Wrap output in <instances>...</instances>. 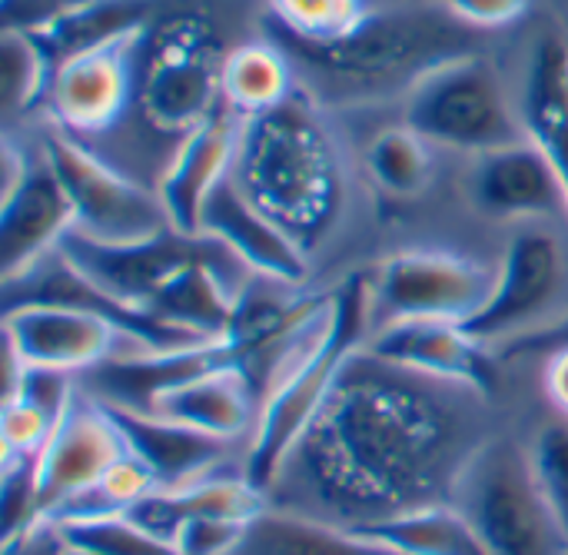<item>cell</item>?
Returning a JSON list of instances; mask_svg holds the SVG:
<instances>
[{"label": "cell", "instance_id": "obj_34", "mask_svg": "<svg viewBox=\"0 0 568 555\" xmlns=\"http://www.w3.org/2000/svg\"><path fill=\"white\" fill-rule=\"evenodd\" d=\"M0 513H3V543L43 523L40 486H37V460L3 456V486H0Z\"/></svg>", "mask_w": 568, "mask_h": 555}, {"label": "cell", "instance_id": "obj_3", "mask_svg": "<svg viewBox=\"0 0 568 555\" xmlns=\"http://www.w3.org/2000/svg\"><path fill=\"white\" fill-rule=\"evenodd\" d=\"M270 33L293 63L343 97H376L403 83L416 87L429 70L476 50V30L446 7L369 13L336 40H300L273 23Z\"/></svg>", "mask_w": 568, "mask_h": 555}, {"label": "cell", "instance_id": "obj_8", "mask_svg": "<svg viewBox=\"0 0 568 555\" xmlns=\"http://www.w3.org/2000/svg\"><path fill=\"white\" fill-rule=\"evenodd\" d=\"M43 157L60 176L70 206L73 230L97 243H140L170 226L160 193L116 173L67 133H47Z\"/></svg>", "mask_w": 568, "mask_h": 555}, {"label": "cell", "instance_id": "obj_13", "mask_svg": "<svg viewBox=\"0 0 568 555\" xmlns=\"http://www.w3.org/2000/svg\"><path fill=\"white\" fill-rule=\"evenodd\" d=\"M116 340H126L113 323L60 303H10L3 306V343L20 366L63 373H90L113 360Z\"/></svg>", "mask_w": 568, "mask_h": 555}, {"label": "cell", "instance_id": "obj_28", "mask_svg": "<svg viewBox=\"0 0 568 555\" xmlns=\"http://www.w3.org/2000/svg\"><path fill=\"white\" fill-rule=\"evenodd\" d=\"M353 533H363L403 555H489L469 519L453 503L416 509Z\"/></svg>", "mask_w": 568, "mask_h": 555}, {"label": "cell", "instance_id": "obj_32", "mask_svg": "<svg viewBox=\"0 0 568 555\" xmlns=\"http://www.w3.org/2000/svg\"><path fill=\"white\" fill-rule=\"evenodd\" d=\"M67 546L100 555H176L173 546L160 543L146 529H140L126 513L120 516H97V519H73L57 523Z\"/></svg>", "mask_w": 568, "mask_h": 555}, {"label": "cell", "instance_id": "obj_24", "mask_svg": "<svg viewBox=\"0 0 568 555\" xmlns=\"http://www.w3.org/2000/svg\"><path fill=\"white\" fill-rule=\"evenodd\" d=\"M226 263L240 260L226 250L220 256L190 263L153 296L150 313L196 340H226L240 300V293L230 290V280L223 273Z\"/></svg>", "mask_w": 568, "mask_h": 555}, {"label": "cell", "instance_id": "obj_4", "mask_svg": "<svg viewBox=\"0 0 568 555\" xmlns=\"http://www.w3.org/2000/svg\"><path fill=\"white\" fill-rule=\"evenodd\" d=\"M376 310L373 283L363 273H353L329 293V313L313 340L300 350L290 370L270 386L260 406L256 430L250 436L243 473L253 486L270 496L286 456L296 450L316 413L323 410L326 396L333 393L336 380L349 366V360L366 350L369 316Z\"/></svg>", "mask_w": 568, "mask_h": 555}, {"label": "cell", "instance_id": "obj_7", "mask_svg": "<svg viewBox=\"0 0 568 555\" xmlns=\"http://www.w3.org/2000/svg\"><path fill=\"white\" fill-rule=\"evenodd\" d=\"M216 37L203 17H170L150 40L140 73V107L156 130L190 133L220 110Z\"/></svg>", "mask_w": 568, "mask_h": 555}, {"label": "cell", "instance_id": "obj_9", "mask_svg": "<svg viewBox=\"0 0 568 555\" xmlns=\"http://www.w3.org/2000/svg\"><path fill=\"white\" fill-rule=\"evenodd\" d=\"M493 286H496V266L443 250H409L383 260L373 280V300L389 316L386 323L393 320L469 323L486 306Z\"/></svg>", "mask_w": 568, "mask_h": 555}, {"label": "cell", "instance_id": "obj_19", "mask_svg": "<svg viewBox=\"0 0 568 555\" xmlns=\"http://www.w3.org/2000/svg\"><path fill=\"white\" fill-rule=\"evenodd\" d=\"M100 406L110 413V420L123 433L126 450L153 473L156 490H183L216 473H226L223 466H226L233 443L213 440L200 430H190L183 423H173L153 413L106 406V403Z\"/></svg>", "mask_w": 568, "mask_h": 555}, {"label": "cell", "instance_id": "obj_1", "mask_svg": "<svg viewBox=\"0 0 568 555\" xmlns=\"http://www.w3.org/2000/svg\"><path fill=\"white\" fill-rule=\"evenodd\" d=\"M483 440L433 380L359 350L286 456L270 506L343 529L443 506Z\"/></svg>", "mask_w": 568, "mask_h": 555}, {"label": "cell", "instance_id": "obj_23", "mask_svg": "<svg viewBox=\"0 0 568 555\" xmlns=\"http://www.w3.org/2000/svg\"><path fill=\"white\" fill-rule=\"evenodd\" d=\"M523 127L556 167L568 203V43L559 33H546L532 50L523 90Z\"/></svg>", "mask_w": 568, "mask_h": 555}, {"label": "cell", "instance_id": "obj_11", "mask_svg": "<svg viewBox=\"0 0 568 555\" xmlns=\"http://www.w3.org/2000/svg\"><path fill=\"white\" fill-rule=\"evenodd\" d=\"M566 290V256L552 233L526 230L513 240L503 263L496 266V286L486 306L463 323L476 340L489 343H516L546 320Z\"/></svg>", "mask_w": 568, "mask_h": 555}, {"label": "cell", "instance_id": "obj_18", "mask_svg": "<svg viewBox=\"0 0 568 555\" xmlns=\"http://www.w3.org/2000/svg\"><path fill=\"white\" fill-rule=\"evenodd\" d=\"M240 130L233 127L230 113L220 107L210 120L190 130L160 180V200L166 206L170 226L186 236H203V210L213 190L230 180V167L236 163Z\"/></svg>", "mask_w": 568, "mask_h": 555}, {"label": "cell", "instance_id": "obj_15", "mask_svg": "<svg viewBox=\"0 0 568 555\" xmlns=\"http://www.w3.org/2000/svg\"><path fill=\"white\" fill-rule=\"evenodd\" d=\"M126 456L123 433L93 396H77L70 413L57 423L50 443L37 456V486L43 519H50L73 496L97 486L106 470Z\"/></svg>", "mask_w": 568, "mask_h": 555}, {"label": "cell", "instance_id": "obj_31", "mask_svg": "<svg viewBox=\"0 0 568 555\" xmlns=\"http://www.w3.org/2000/svg\"><path fill=\"white\" fill-rule=\"evenodd\" d=\"M50 77V63L43 50L23 30L0 33V103L3 113L27 110Z\"/></svg>", "mask_w": 568, "mask_h": 555}, {"label": "cell", "instance_id": "obj_27", "mask_svg": "<svg viewBox=\"0 0 568 555\" xmlns=\"http://www.w3.org/2000/svg\"><path fill=\"white\" fill-rule=\"evenodd\" d=\"M220 93L226 110L253 120L293 97V60L280 43H246L223 57Z\"/></svg>", "mask_w": 568, "mask_h": 555}, {"label": "cell", "instance_id": "obj_37", "mask_svg": "<svg viewBox=\"0 0 568 555\" xmlns=\"http://www.w3.org/2000/svg\"><path fill=\"white\" fill-rule=\"evenodd\" d=\"M443 7L473 30H489L516 23L529 10V0H443Z\"/></svg>", "mask_w": 568, "mask_h": 555}, {"label": "cell", "instance_id": "obj_21", "mask_svg": "<svg viewBox=\"0 0 568 555\" xmlns=\"http://www.w3.org/2000/svg\"><path fill=\"white\" fill-rule=\"evenodd\" d=\"M150 413L200 430L213 440L236 443L243 433L253 436L256 430L260 393L236 366H220L170 386L153 400Z\"/></svg>", "mask_w": 568, "mask_h": 555}, {"label": "cell", "instance_id": "obj_36", "mask_svg": "<svg viewBox=\"0 0 568 555\" xmlns=\"http://www.w3.org/2000/svg\"><path fill=\"white\" fill-rule=\"evenodd\" d=\"M253 519H233V516H196L186 519L176 536V555H236L250 533Z\"/></svg>", "mask_w": 568, "mask_h": 555}, {"label": "cell", "instance_id": "obj_29", "mask_svg": "<svg viewBox=\"0 0 568 555\" xmlns=\"http://www.w3.org/2000/svg\"><path fill=\"white\" fill-rule=\"evenodd\" d=\"M369 173L393 196H416L433 176V150L413 127L383 130L366 150Z\"/></svg>", "mask_w": 568, "mask_h": 555}, {"label": "cell", "instance_id": "obj_30", "mask_svg": "<svg viewBox=\"0 0 568 555\" xmlns=\"http://www.w3.org/2000/svg\"><path fill=\"white\" fill-rule=\"evenodd\" d=\"M270 23L300 40H336L369 17L363 0H270Z\"/></svg>", "mask_w": 568, "mask_h": 555}, {"label": "cell", "instance_id": "obj_14", "mask_svg": "<svg viewBox=\"0 0 568 555\" xmlns=\"http://www.w3.org/2000/svg\"><path fill=\"white\" fill-rule=\"evenodd\" d=\"M73 230L70 196L53 173L50 160L23 167V173L3 186L0 200V280L17 283L37 263L60 250L63 236Z\"/></svg>", "mask_w": 568, "mask_h": 555}, {"label": "cell", "instance_id": "obj_2", "mask_svg": "<svg viewBox=\"0 0 568 555\" xmlns=\"http://www.w3.org/2000/svg\"><path fill=\"white\" fill-rule=\"evenodd\" d=\"M233 183L306 253L326 240L346 196L336 140L300 97L243 120Z\"/></svg>", "mask_w": 568, "mask_h": 555}, {"label": "cell", "instance_id": "obj_12", "mask_svg": "<svg viewBox=\"0 0 568 555\" xmlns=\"http://www.w3.org/2000/svg\"><path fill=\"white\" fill-rule=\"evenodd\" d=\"M366 353L396 370L426 376L446 386H466L489 396L499 383V370L489 346L453 320H393L383 323Z\"/></svg>", "mask_w": 568, "mask_h": 555}, {"label": "cell", "instance_id": "obj_22", "mask_svg": "<svg viewBox=\"0 0 568 555\" xmlns=\"http://www.w3.org/2000/svg\"><path fill=\"white\" fill-rule=\"evenodd\" d=\"M266 509H270V496L260 486H253L243 470H236V473H216L183 490H156L143 496L136 506H130L126 516L160 543L173 546V536L186 519L196 516L256 519Z\"/></svg>", "mask_w": 568, "mask_h": 555}, {"label": "cell", "instance_id": "obj_5", "mask_svg": "<svg viewBox=\"0 0 568 555\" xmlns=\"http://www.w3.org/2000/svg\"><path fill=\"white\" fill-rule=\"evenodd\" d=\"M489 555H568V536L546 503L529 446L486 436L463 466L453 500Z\"/></svg>", "mask_w": 568, "mask_h": 555}, {"label": "cell", "instance_id": "obj_26", "mask_svg": "<svg viewBox=\"0 0 568 555\" xmlns=\"http://www.w3.org/2000/svg\"><path fill=\"white\" fill-rule=\"evenodd\" d=\"M236 555H403L363 533L270 506L260 513Z\"/></svg>", "mask_w": 568, "mask_h": 555}, {"label": "cell", "instance_id": "obj_40", "mask_svg": "<svg viewBox=\"0 0 568 555\" xmlns=\"http://www.w3.org/2000/svg\"><path fill=\"white\" fill-rule=\"evenodd\" d=\"M556 346H568V320L566 323H549L539 333H529L516 343H509V356H529V353H549Z\"/></svg>", "mask_w": 568, "mask_h": 555}, {"label": "cell", "instance_id": "obj_16", "mask_svg": "<svg viewBox=\"0 0 568 555\" xmlns=\"http://www.w3.org/2000/svg\"><path fill=\"white\" fill-rule=\"evenodd\" d=\"M200 233L223 243L243 266L280 286H300L310 276L306 250L280 223H273L263 210H256L240 193L233 176L213 190L203 210Z\"/></svg>", "mask_w": 568, "mask_h": 555}, {"label": "cell", "instance_id": "obj_10", "mask_svg": "<svg viewBox=\"0 0 568 555\" xmlns=\"http://www.w3.org/2000/svg\"><path fill=\"white\" fill-rule=\"evenodd\" d=\"M63 260L93 286L110 293L113 300L150 310L153 296L190 263L226 253L223 243L210 236H186L176 230H163L140 243H97L70 230L60 243Z\"/></svg>", "mask_w": 568, "mask_h": 555}, {"label": "cell", "instance_id": "obj_38", "mask_svg": "<svg viewBox=\"0 0 568 555\" xmlns=\"http://www.w3.org/2000/svg\"><path fill=\"white\" fill-rule=\"evenodd\" d=\"M67 553H70V546H67V539H63L60 526H57V523H50V519H43V523L30 526L27 533H20V536L7 539V543L0 546V555H67Z\"/></svg>", "mask_w": 568, "mask_h": 555}, {"label": "cell", "instance_id": "obj_33", "mask_svg": "<svg viewBox=\"0 0 568 555\" xmlns=\"http://www.w3.org/2000/svg\"><path fill=\"white\" fill-rule=\"evenodd\" d=\"M536 483L568 536V420L546 423L529 443Z\"/></svg>", "mask_w": 568, "mask_h": 555}, {"label": "cell", "instance_id": "obj_6", "mask_svg": "<svg viewBox=\"0 0 568 555\" xmlns=\"http://www.w3.org/2000/svg\"><path fill=\"white\" fill-rule=\"evenodd\" d=\"M406 127L429 143L479 157L529 140L526 127L509 110L496 67L479 53L429 70L409 93Z\"/></svg>", "mask_w": 568, "mask_h": 555}, {"label": "cell", "instance_id": "obj_25", "mask_svg": "<svg viewBox=\"0 0 568 555\" xmlns=\"http://www.w3.org/2000/svg\"><path fill=\"white\" fill-rule=\"evenodd\" d=\"M150 3L146 0H77L30 37L43 50L50 70L100 47H110L126 37H140L146 23Z\"/></svg>", "mask_w": 568, "mask_h": 555}, {"label": "cell", "instance_id": "obj_17", "mask_svg": "<svg viewBox=\"0 0 568 555\" xmlns=\"http://www.w3.org/2000/svg\"><path fill=\"white\" fill-rule=\"evenodd\" d=\"M133 47L136 37H126L53 70L50 110L60 127L100 133L123 113L133 90Z\"/></svg>", "mask_w": 568, "mask_h": 555}, {"label": "cell", "instance_id": "obj_41", "mask_svg": "<svg viewBox=\"0 0 568 555\" xmlns=\"http://www.w3.org/2000/svg\"><path fill=\"white\" fill-rule=\"evenodd\" d=\"M67 555H100V553H87V549H73V546H70V553Z\"/></svg>", "mask_w": 568, "mask_h": 555}, {"label": "cell", "instance_id": "obj_35", "mask_svg": "<svg viewBox=\"0 0 568 555\" xmlns=\"http://www.w3.org/2000/svg\"><path fill=\"white\" fill-rule=\"evenodd\" d=\"M60 420L47 416L43 410L17 400V396H3V413H0V440H3V456H27L37 460L43 453V446L50 443L53 430Z\"/></svg>", "mask_w": 568, "mask_h": 555}, {"label": "cell", "instance_id": "obj_20", "mask_svg": "<svg viewBox=\"0 0 568 555\" xmlns=\"http://www.w3.org/2000/svg\"><path fill=\"white\" fill-rule=\"evenodd\" d=\"M473 200L496 220H532L568 210L556 167L532 140L483 153L473 173Z\"/></svg>", "mask_w": 568, "mask_h": 555}, {"label": "cell", "instance_id": "obj_39", "mask_svg": "<svg viewBox=\"0 0 568 555\" xmlns=\"http://www.w3.org/2000/svg\"><path fill=\"white\" fill-rule=\"evenodd\" d=\"M542 386H546V396H549L552 410L562 420H568V346H556V350L546 353Z\"/></svg>", "mask_w": 568, "mask_h": 555}]
</instances>
